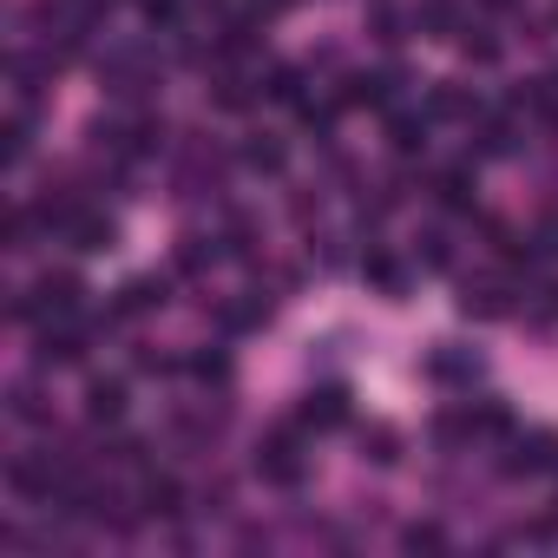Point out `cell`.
Masks as SVG:
<instances>
[{"mask_svg": "<svg viewBox=\"0 0 558 558\" xmlns=\"http://www.w3.org/2000/svg\"><path fill=\"white\" fill-rule=\"evenodd\" d=\"M80 296H86V283L73 269H47L40 283L14 303V323H47V316H73L80 310Z\"/></svg>", "mask_w": 558, "mask_h": 558, "instance_id": "1", "label": "cell"}, {"mask_svg": "<svg viewBox=\"0 0 558 558\" xmlns=\"http://www.w3.org/2000/svg\"><path fill=\"white\" fill-rule=\"evenodd\" d=\"M493 434H512V414H506L499 401H480V408H453V414H440V440H447V447L493 440Z\"/></svg>", "mask_w": 558, "mask_h": 558, "instance_id": "2", "label": "cell"}, {"mask_svg": "<svg viewBox=\"0 0 558 558\" xmlns=\"http://www.w3.org/2000/svg\"><path fill=\"white\" fill-rule=\"evenodd\" d=\"M256 480H269V486H303V453H296V434L290 427L269 434V440H256Z\"/></svg>", "mask_w": 558, "mask_h": 558, "instance_id": "3", "label": "cell"}, {"mask_svg": "<svg viewBox=\"0 0 558 558\" xmlns=\"http://www.w3.org/2000/svg\"><path fill=\"white\" fill-rule=\"evenodd\" d=\"M106 86H112L119 99H138V93L151 86V60H145V47H112V60H106Z\"/></svg>", "mask_w": 558, "mask_h": 558, "instance_id": "4", "label": "cell"}, {"mask_svg": "<svg viewBox=\"0 0 558 558\" xmlns=\"http://www.w3.org/2000/svg\"><path fill=\"white\" fill-rule=\"evenodd\" d=\"M296 421H303V427H316V434L342 427V421H349V388H336V381H329V388H310V395H303V408H296Z\"/></svg>", "mask_w": 558, "mask_h": 558, "instance_id": "5", "label": "cell"}, {"mask_svg": "<svg viewBox=\"0 0 558 558\" xmlns=\"http://www.w3.org/2000/svg\"><path fill=\"white\" fill-rule=\"evenodd\" d=\"M395 86H401V73H349L336 106H388V99H395Z\"/></svg>", "mask_w": 558, "mask_h": 558, "instance_id": "6", "label": "cell"}, {"mask_svg": "<svg viewBox=\"0 0 558 558\" xmlns=\"http://www.w3.org/2000/svg\"><path fill=\"white\" fill-rule=\"evenodd\" d=\"M460 310L466 316H512V290L499 283V276H480V283L460 290Z\"/></svg>", "mask_w": 558, "mask_h": 558, "instance_id": "7", "label": "cell"}, {"mask_svg": "<svg viewBox=\"0 0 558 558\" xmlns=\"http://www.w3.org/2000/svg\"><path fill=\"white\" fill-rule=\"evenodd\" d=\"M60 236H66L73 250H112V217H99V210H86V204H80V210L66 217V230H60Z\"/></svg>", "mask_w": 558, "mask_h": 558, "instance_id": "8", "label": "cell"}, {"mask_svg": "<svg viewBox=\"0 0 558 558\" xmlns=\"http://www.w3.org/2000/svg\"><path fill=\"white\" fill-rule=\"evenodd\" d=\"M34 355H40V368H80L86 362V336L80 329H47Z\"/></svg>", "mask_w": 558, "mask_h": 558, "instance_id": "9", "label": "cell"}, {"mask_svg": "<svg viewBox=\"0 0 558 558\" xmlns=\"http://www.w3.org/2000/svg\"><path fill=\"white\" fill-rule=\"evenodd\" d=\"M427 375L447 381V388H473V381H480V355H466V349H434V355H427Z\"/></svg>", "mask_w": 558, "mask_h": 558, "instance_id": "10", "label": "cell"}, {"mask_svg": "<svg viewBox=\"0 0 558 558\" xmlns=\"http://www.w3.org/2000/svg\"><path fill=\"white\" fill-rule=\"evenodd\" d=\"M545 466H558V440H551V434H525V440H512L506 473H545Z\"/></svg>", "mask_w": 558, "mask_h": 558, "instance_id": "11", "label": "cell"}, {"mask_svg": "<svg viewBox=\"0 0 558 558\" xmlns=\"http://www.w3.org/2000/svg\"><path fill=\"white\" fill-rule=\"evenodd\" d=\"M138 506H145L151 519H178V512H184V486H178L171 473H151L145 493H138Z\"/></svg>", "mask_w": 558, "mask_h": 558, "instance_id": "12", "label": "cell"}, {"mask_svg": "<svg viewBox=\"0 0 558 558\" xmlns=\"http://www.w3.org/2000/svg\"><path fill=\"white\" fill-rule=\"evenodd\" d=\"M151 310H165V283H158V276H132V283L119 290L112 316H151Z\"/></svg>", "mask_w": 558, "mask_h": 558, "instance_id": "13", "label": "cell"}, {"mask_svg": "<svg viewBox=\"0 0 558 558\" xmlns=\"http://www.w3.org/2000/svg\"><path fill=\"white\" fill-rule=\"evenodd\" d=\"M427 112H434V119H473V112H480V99H473L466 86H453V80H440V86L427 93Z\"/></svg>", "mask_w": 558, "mask_h": 558, "instance_id": "14", "label": "cell"}, {"mask_svg": "<svg viewBox=\"0 0 558 558\" xmlns=\"http://www.w3.org/2000/svg\"><path fill=\"white\" fill-rule=\"evenodd\" d=\"M434 204H440V210H473V171H466V165L440 171V178H434Z\"/></svg>", "mask_w": 558, "mask_h": 558, "instance_id": "15", "label": "cell"}, {"mask_svg": "<svg viewBox=\"0 0 558 558\" xmlns=\"http://www.w3.org/2000/svg\"><path fill=\"white\" fill-rule=\"evenodd\" d=\"M86 414H93V421H119V414H125V381H112V375L86 381Z\"/></svg>", "mask_w": 558, "mask_h": 558, "instance_id": "16", "label": "cell"}, {"mask_svg": "<svg viewBox=\"0 0 558 558\" xmlns=\"http://www.w3.org/2000/svg\"><path fill=\"white\" fill-rule=\"evenodd\" d=\"M388 145H395L401 158L427 151V119H421V112H395V119H388Z\"/></svg>", "mask_w": 558, "mask_h": 558, "instance_id": "17", "label": "cell"}, {"mask_svg": "<svg viewBox=\"0 0 558 558\" xmlns=\"http://www.w3.org/2000/svg\"><path fill=\"white\" fill-rule=\"evenodd\" d=\"M8 414H14V421H27V427H47V421H53V408H47V401H40V388H27V381H14V388H8Z\"/></svg>", "mask_w": 558, "mask_h": 558, "instance_id": "18", "label": "cell"}, {"mask_svg": "<svg viewBox=\"0 0 558 558\" xmlns=\"http://www.w3.org/2000/svg\"><path fill=\"white\" fill-rule=\"evenodd\" d=\"M217 256H223L217 236H178V269H184V276H204Z\"/></svg>", "mask_w": 558, "mask_h": 558, "instance_id": "19", "label": "cell"}, {"mask_svg": "<svg viewBox=\"0 0 558 558\" xmlns=\"http://www.w3.org/2000/svg\"><path fill=\"white\" fill-rule=\"evenodd\" d=\"M243 165H250V171H263V178H276V171H283V145H276L269 132H256V138L243 145Z\"/></svg>", "mask_w": 558, "mask_h": 558, "instance_id": "20", "label": "cell"}, {"mask_svg": "<svg viewBox=\"0 0 558 558\" xmlns=\"http://www.w3.org/2000/svg\"><path fill=\"white\" fill-rule=\"evenodd\" d=\"M362 269H368V283H381L388 296H401V290H408V276H401V263H395L388 250H368V263H362Z\"/></svg>", "mask_w": 558, "mask_h": 558, "instance_id": "21", "label": "cell"}, {"mask_svg": "<svg viewBox=\"0 0 558 558\" xmlns=\"http://www.w3.org/2000/svg\"><path fill=\"white\" fill-rule=\"evenodd\" d=\"M0 138H8V165H21V158L34 151V125H27V106L8 119V132H0Z\"/></svg>", "mask_w": 558, "mask_h": 558, "instance_id": "22", "label": "cell"}, {"mask_svg": "<svg viewBox=\"0 0 558 558\" xmlns=\"http://www.w3.org/2000/svg\"><path fill=\"white\" fill-rule=\"evenodd\" d=\"M460 53L480 60V66H493V60H499V40H493L486 27H466V34H460Z\"/></svg>", "mask_w": 558, "mask_h": 558, "instance_id": "23", "label": "cell"}, {"mask_svg": "<svg viewBox=\"0 0 558 558\" xmlns=\"http://www.w3.org/2000/svg\"><path fill=\"white\" fill-rule=\"evenodd\" d=\"M210 99H217L223 112H243V106H250V93H243L236 73H217V80H210Z\"/></svg>", "mask_w": 558, "mask_h": 558, "instance_id": "24", "label": "cell"}, {"mask_svg": "<svg viewBox=\"0 0 558 558\" xmlns=\"http://www.w3.org/2000/svg\"><path fill=\"white\" fill-rule=\"evenodd\" d=\"M263 93L296 106V99H303V73H296V66H269V86H263Z\"/></svg>", "mask_w": 558, "mask_h": 558, "instance_id": "25", "label": "cell"}, {"mask_svg": "<svg viewBox=\"0 0 558 558\" xmlns=\"http://www.w3.org/2000/svg\"><path fill=\"white\" fill-rule=\"evenodd\" d=\"M480 151H486V158H506V151H512V125H506V119H486V125H480Z\"/></svg>", "mask_w": 558, "mask_h": 558, "instance_id": "26", "label": "cell"}, {"mask_svg": "<svg viewBox=\"0 0 558 558\" xmlns=\"http://www.w3.org/2000/svg\"><path fill=\"white\" fill-rule=\"evenodd\" d=\"M395 447H401V440H395L388 427H368V434H362V453H368V460H381V466H388V460H401Z\"/></svg>", "mask_w": 558, "mask_h": 558, "instance_id": "27", "label": "cell"}, {"mask_svg": "<svg viewBox=\"0 0 558 558\" xmlns=\"http://www.w3.org/2000/svg\"><path fill=\"white\" fill-rule=\"evenodd\" d=\"M401 545H408V551H440V545H447V532H440V525H408V532H401Z\"/></svg>", "mask_w": 558, "mask_h": 558, "instance_id": "28", "label": "cell"}, {"mask_svg": "<svg viewBox=\"0 0 558 558\" xmlns=\"http://www.w3.org/2000/svg\"><path fill=\"white\" fill-rule=\"evenodd\" d=\"M447 27H453V8H447V0H427V8H421V34H434V40H440Z\"/></svg>", "mask_w": 558, "mask_h": 558, "instance_id": "29", "label": "cell"}, {"mask_svg": "<svg viewBox=\"0 0 558 558\" xmlns=\"http://www.w3.org/2000/svg\"><path fill=\"white\" fill-rule=\"evenodd\" d=\"M191 375L197 381H230V362L223 355H191Z\"/></svg>", "mask_w": 558, "mask_h": 558, "instance_id": "30", "label": "cell"}, {"mask_svg": "<svg viewBox=\"0 0 558 558\" xmlns=\"http://www.w3.org/2000/svg\"><path fill=\"white\" fill-rule=\"evenodd\" d=\"M532 250H538V256H558V217H545V223L532 230Z\"/></svg>", "mask_w": 558, "mask_h": 558, "instance_id": "31", "label": "cell"}, {"mask_svg": "<svg viewBox=\"0 0 558 558\" xmlns=\"http://www.w3.org/2000/svg\"><path fill=\"white\" fill-rule=\"evenodd\" d=\"M421 256L440 269V263H447V236H440V230H427V236H421Z\"/></svg>", "mask_w": 558, "mask_h": 558, "instance_id": "32", "label": "cell"}, {"mask_svg": "<svg viewBox=\"0 0 558 558\" xmlns=\"http://www.w3.org/2000/svg\"><path fill=\"white\" fill-rule=\"evenodd\" d=\"M250 8H256V14H283V8H290V0H250Z\"/></svg>", "mask_w": 558, "mask_h": 558, "instance_id": "33", "label": "cell"}, {"mask_svg": "<svg viewBox=\"0 0 558 558\" xmlns=\"http://www.w3.org/2000/svg\"><path fill=\"white\" fill-rule=\"evenodd\" d=\"M545 310H551V316H558V283H551V290H545Z\"/></svg>", "mask_w": 558, "mask_h": 558, "instance_id": "34", "label": "cell"}, {"mask_svg": "<svg viewBox=\"0 0 558 558\" xmlns=\"http://www.w3.org/2000/svg\"><path fill=\"white\" fill-rule=\"evenodd\" d=\"M493 8H512V0H493Z\"/></svg>", "mask_w": 558, "mask_h": 558, "instance_id": "35", "label": "cell"}]
</instances>
